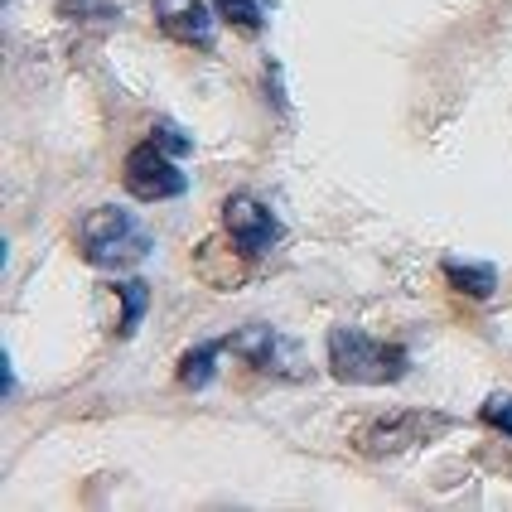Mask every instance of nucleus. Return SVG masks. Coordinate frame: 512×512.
<instances>
[{"label": "nucleus", "mask_w": 512, "mask_h": 512, "mask_svg": "<svg viewBox=\"0 0 512 512\" xmlns=\"http://www.w3.org/2000/svg\"><path fill=\"white\" fill-rule=\"evenodd\" d=\"M324 358L329 372L339 377L343 387H392L411 372V353L401 343L372 339L353 324H334L329 339H324Z\"/></svg>", "instance_id": "nucleus-1"}, {"label": "nucleus", "mask_w": 512, "mask_h": 512, "mask_svg": "<svg viewBox=\"0 0 512 512\" xmlns=\"http://www.w3.org/2000/svg\"><path fill=\"white\" fill-rule=\"evenodd\" d=\"M78 252L97 271H131V266H141L150 256V232H145V223L131 208L102 203V208L87 213L83 228H78Z\"/></svg>", "instance_id": "nucleus-2"}, {"label": "nucleus", "mask_w": 512, "mask_h": 512, "mask_svg": "<svg viewBox=\"0 0 512 512\" xmlns=\"http://www.w3.org/2000/svg\"><path fill=\"white\" fill-rule=\"evenodd\" d=\"M228 353H237L242 363H252L256 372L285 377V382L310 377V368H305V348L295 339H285V334H276L271 324H242V329H232Z\"/></svg>", "instance_id": "nucleus-3"}, {"label": "nucleus", "mask_w": 512, "mask_h": 512, "mask_svg": "<svg viewBox=\"0 0 512 512\" xmlns=\"http://www.w3.org/2000/svg\"><path fill=\"white\" fill-rule=\"evenodd\" d=\"M121 179L131 189V199L141 203H165V199H179L189 189V174L174 165V155L165 145L155 141H141L126 150V165H121Z\"/></svg>", "instance_id": "nucleus-4"}, {"label": "nucleus", "mask_w": 512, "mask_h": 512, "mask_svg": "<svg viewBox=\"0 0 512 512\" xmlns=\"http://www.w3.org/2000/svg\"><path fill=\"white\" fill-rule=\"evenodd\" d=\"M450 426H455V421L440 416V411H397V416H377V421L358 435V450L372 459L401 455V450H411V445H426L430 435H445Z\"/></svg>", "instance_id": "nucleus-5"}, {"label": "nucleus", "mask_w": 512, "mask_h": 512, "mask_svg": "<svg viewBox=\"0 0 512 512\" xmlns=\"http://www.w3.org/2000/svg\"><path fill=\"white\" fill-rule=\"evenodd\" d=\"M223 228H228L232 247L242 256H266L285 237L281 218L256 199V194H228V199H223Z\"/></svg>", "instance_id": "nucleus-6"}, {"label": "nucleus", "mask_w": 512, "mask_h": 512, "mask_svg": "<svg viewBox=\"0 0 512 512\" xmlns=\"http://www.w3.org/2000/svg\"><path fill=\"white\" fill-rule=\"evenodd\" d=\"M150 10H155L160 34H170L174 44L213 49V25H218L213 0H150Z\"/></svg>", "instance_id": "nucleus-7"}, {"label": "nucleus", "mask_w": 512, "mask_h": 512, "mask_svg": "<svg viewBox=\"0 0 512 512\" xmlns=\"http://www.w3.org/2000/svg\"><path fill=\"white\" fill-rule=\"evenodd\" d=\"M228 348V339H208L199 343V348H189L184 358H179V368H174V377H179V387L184 392H203L208 382H213V372H218V353Z\"/></svg>", "instance_id": "nucleus-8"}, {"label": "nucleus", "mask_w": 512, "mask_h": 512, "mask_svg": "<svg viewBox=\"0 0 512 512\" xmlns=\"http://www.w3.org/2000/svg\"><path fill=\"white\" fill-rule=\"evenodd\" d=\"M440 271H445V281L455 285L459 295H469V300H488V295L498 290V266H488V261H445Z\"/></svg>", "instance_id": "nucleus-9"}, {"label": "nucleus", "mask_w": 512, "mask_h": 512, "mask_svg": "<svg viewBox=\"0 0 512 512\" xmlns=\"http://www.w3.org/2000/svg\"><path fill=\"white\" fill-rule=\"evenodd\" d=\"M112 290H116V300H121V319H116V334H121V339H131V334L141 329L145 310H150V285H145L141 276H121Z\"/></svg>", "instance_id": "nucleus-10"}, {"label": "nucleus", "mask_w": 512, "mask_h": 512, "mask_svg": "<svg viewBox=\"0 0 512 512\" xmlns=\"http://www.w3.org/2000/svg\"><path fill=\"white\" fill-rule=\"evenodd\" d=\"M213 10H218V20L232 25L237 34H261V29H266V10H261L256 0H213Z\"/></svg>", "instance_id": "nucleus-11"}, {"label": "nucleus", "mask_w": 512, "mask_h": 512, "mask_svg": "<svg viewBox=\"0 0 512 512\" xmlns=\"http://www.w3.org/2000/svg\"><path fill=\"white\" fill-rule=\"evenodd\" d=\"M479 421L488 430H498V435H508L512 440V392H498V397L484 401V411H479Z\"/></svg>", "instance_id": "nucleus-12"}, {"label": "nucleus", "mask_w": 512, "mask_h": 512, "mask_svg": "<svg viewBox=\"0 0 512 512\" xmlns=\"http://www.w3.org/2000/svg\"><path fill=\"white\" fill-rule=\"evenodd\" d=\"M150 141H155V145H165V150H170L174 160H184V155L194 150V141H189V136H184V131H179L174 121H155V131H150Z\"/></svg>", "instance_id": "nucleus-13"}, {"label": "nucleus", "mask_w": 512, "mask_h": 512, "mask_svg": "<svg viewBox=\"0 0 512 512\" xmlns=\"http://www.w3.org/2000/svg\"><path fill=\"white\" fill-rule=\"evenodd\" d=\"M0 392L15 397V363H10V353H0Z\"/></svg>", "instance_id": "nucleus-14"}]
</instances>
